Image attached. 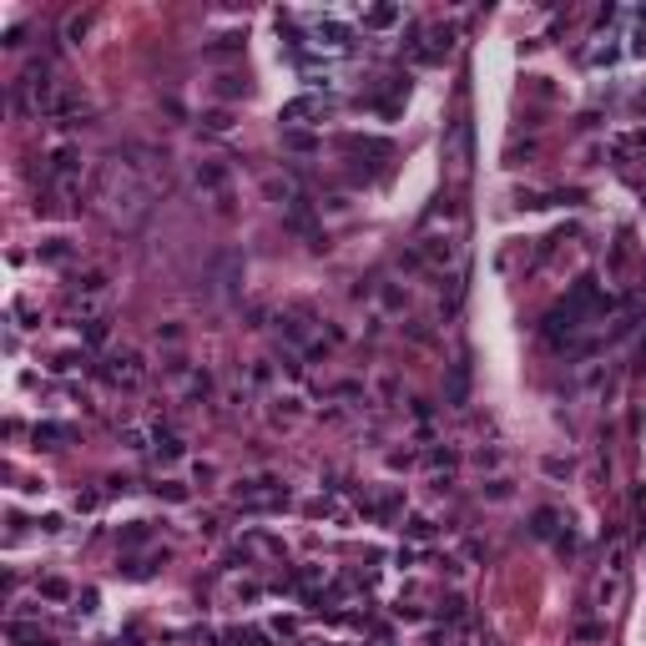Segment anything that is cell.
<instances>
[{"instance_id":"obj_1","label":"cell","mask_w":646,"mask_h":646,"mask_svg":"<svg viewBox=\"0 0 646 646\" xmlns=\"http://www.w3.org/2000/svg\"><path fill=\"white\" fill-rule=\"evenodd\" d=\"M10 101H15V112H20V117H36L40 106H51V71H46V61L26 66V76L15 81Z\"/></svg>"},{"instance_id":"obj_2","label":"cell","mask_w":646,"mask_h":646,"mask_svg":"<svg viewBox=\"0 0 646 646\" xmlns=\"http://www.w3.org/2000/svg\"><path fill=\"white\" fill-rule=\"evenodd\" d=\"M329 112V101H313V96H298L283 106V121H303V117H323Z\"/></svg>"},{"instance_id":"obj_3","label":"cell","mask_w":646,"mask_h":646,"mask_svg":"<svg viewBox=\"0 0 646 646\" xmlns=\"http://www.w3.org/2000/svg\"><path fill=\"white\" fill-rule=\"evenodd\" d=\"M470 399V363H455V379H449V404H465Z\"/></svg>"},{"instance_id":"obj_4","label":"cell","mask_w":646,"mask_h":646,"mask_svg":"<svg viewBox=\"0 0 646 646\" xmlns=\"http://www.w3.org/2000/svg\"><path fill=\"white\" fill-rule=\"evenodd\" d=\"M429 263H449V257H455V243L449 238H424V248H419Z\"/></svg>"},{"instance_id":"obj_5","label":"cell","mask_w":646,"mask_h":646,"mask_svg":"<svg viewBox=\"0 0 646 646\" xmlns=\"http://www.w3.org/2000/svg\"><path fill=\"white\" fill-rule=\"evenodd\" d=\"M71 172H76V152H71V147H61V152L51 157V177H71Z\"/></svg>"},{"instance_id":"obj_6","label":"cell","mask_w":646,"mask_h":646,"mask_svg":"<svg viewBox=\"0 0 646 646\" xmlns=\"http://www.w3.org/2000/svg\"><path fill=\"white\" fill-rule=\"evenodd\" d=\"M394 20V6H379V10H369V26H389Z\"/></svg>"},{"instance_id":"obj_7","label":"cell","mask_w":646,"mask_h":646,"mask_svg":"<svg viewBox=\"0 0 646 646\" xmlns=\"http://www.w3.org/2000/svg\"><path fill=\"white\" fill-rule=\"evenodd\" d=\"M550 525H555V515H550V510L535 515V535H550Z\"/></svg>"},{"instance_id":"obj_8","label":"cell","mask_w":646,"mask_h":646,"mask_svg":"<svg viewBox=\"0 0 646 646\" xmlns=\"http://www.w3.org/2000/svg\"><path fill=\"white\" fill-rule=\"evenodd\" d=\"M409 535H414V541H429V520H409Z\"/></svg>"}]
</instances>
